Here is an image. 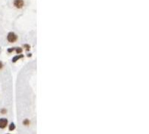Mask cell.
<instances>
[{"instance_id":"277c9868","label":"cell","mask_w":149,"mask_h":134,"mask_svg":"<svg viewBox=\"0 0 149 134\" xmlns=\"http://www.w3.org/2000/svg\"><path fill=\"white\" fill-rule=\"evenodd\" d=\"M19 58H23V55H19V56H16V57H14L13 58V60H12V61H13V62H15L16 61H18V59Z\"/></svg>"},{"instance_id":"8992f818","label":"cell","mask_w":149,"mask_h":134,"mask_svg":"<svg viewBox=\"0 0 149 134\" xmlns=\"http://www.w3.org/2000/svg\"><path fill=\"white\" fill-rule=\"evenodd\" d=\"M14 129H15V125H14V124H11V125H10V127H9V130L13 131Z\"/></svg>"},{"instance_id":"52a82bcc","label":"cell","mask_w":149,"mask_h":134,"mask_svg":"<svg viewBox=\"0 0 149 134\" xmlns=\"http://www.w3.org/2000/svg\"><path fill=\"white\" fill-rule=\"evenodd\" d=\"M24 47H25V48H26V49H27V50H29L30 47H29V46H28V45H27V44H26V45H25V46H24Z\"/></svg>"},{"instance_id":"6da1fadb","label":"cell","mask_w":149,"mask_h":134,"mask_svg":"<svg viewBox=\"0 0 149 134\" xmlns=\"http://www.w3.org/2000/svg\"><path fill=\"white\" fill-rule=\"evenodd\" d=\"M17 39H18V36L14 34V32H9L7 35V40L11 43L15 42V41L17 40Z\"/></svg>"},{"instance_id":"5b68a950","label":"cell","mask_w":149,"mask_h":134,"mask_svg":"<svg viewBox=\"0 0 149 134\" xmlns=\"http://www.w3.org/2000/svg\"><path fill=\"white\" fill-rule=\"evenodd\" d=\"M14 50L16 51V53H20L22 52V48H21V47H17V48H14Z\"/></svg>"},{"instance_id":"7a4b0ae2","label":"cell","mask_w":149,"mask_h":134,"mask_svg":"<svg viewBox=\"0 0 149 134\" xmlns=\"http://www.w3.org/2000/svg\"><path fill=\"white\" fill-rule=\"evenodd\" d=\"M24 5V0H14V5H15V7L18 8V9L23 7Z\"/></svg>"},{"instance_id":"3957f363","label":"cell","mask_w":149,"mask_h":134,"mask_svg":"<svg viewBox=\"0 0 149 134\" xmlns=\"http://www.w3.org/2000/svg\"><path fill=\"white\" fill-rule=\"evenodd\" d=\"M7 124H8V120L6 118H0V129L5 128Z\"/></svg>"},{"instance_id":"ba28073f","label":"cell","mask_w":149,"mask_h":134,"mask_svg":"<svg viewBox=\"0 0 149 134\" xmlns=\"http://www.w3.org/2000/svg\"><path fill=\"white\" fill-rule=\"evenodd\" d=\"M2 68H3V63H2L1 61H0V69H1Z\"/></svg>"}]
</instances>
